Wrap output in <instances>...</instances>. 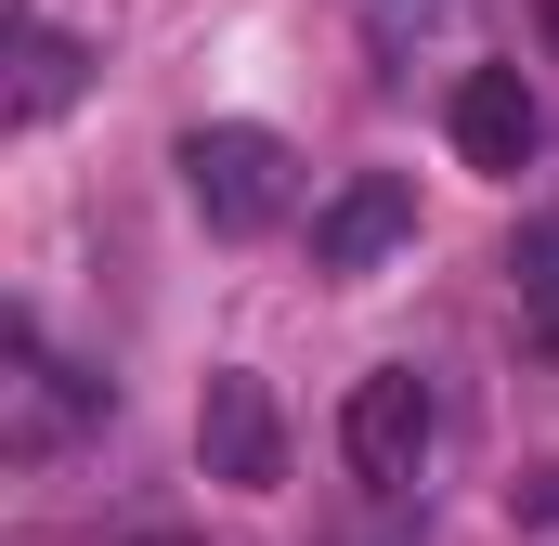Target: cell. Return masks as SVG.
I'll return each mask as SVG.
<instances>
[{"label": "cell", "instance_id": "cell-1", "mask_svg": "<svg viewBox=\"0 0 559 546\" xmlns=\"http://www.w3.org/2000/svg\"><path fill=\"white\" fill-rule=\"evenodd\" d=\"M182 195H195L209 235H274L299 209V156L261 118H209V131H182Z\"/></svg>", "mask_w": 559, "mask_h": 546}, {"label": "cell", "instance_id": "cell-2", "mask_svg": "<svg viewBox=\"0 0 559 546\" xmlns=\"http://www.w3.org/2000/svg\"><path fill=\"white\" fill-rule=\"evenodd\" d=\"M429 442H442V404H429L417 365L352 378V404H338V455H352L365 495H417V482H429Z\"/></svg>", "mask_w": 559, "mask_h": 546}, {"label": "cell", "instance_id": "cell-3", "mask_svg": "<svg viewBox=\"0 0 559 546\" xmlns=\"http://www.w3.org/2000/svg\"><path fill=\"white\" fill-rule=\"evenodd\" d=\"M195 455H209V482H235V495H274V482H286V416H274V391H261L248 365L209 378V404H195Z\"/></svg>", "mask_w": 559, "mask_h": 546}, {"label": "cell", "instance_id": "cell-4", "mask_svg": "<svg viewBox=\"0 0 559 546\" xmlns=\"http://www.w3.org/2000/svg\"><path fill=\"white\" fill-rule=\"evenodd\" d=\"M417 235V182H391V169H352L325 209H312V273H365V261H391Z\"/></svg>", "mask_w": 559, "mask_h": 546}, {"label": "cell", "instance_id": "cell-5", "mask_svg": "<svg viewBox=\"0 0 559 546\" xmlns=\"http://www.w3.org/2000/svg\"><path fill=\"white\" fill-rule=\"evenodd\" d=\"M442 131H455V156H468V169L521 182V169H534V131H547V118H534L521 66H468V79H455V105H442Z\"/></svg>", "mask_w": 559, "mask_h": 546}, {"label": "cell", "instance_id": "cell-6", "mask_svg": "<svg viewBox=\"0 0 559 546\" xmlns=\"http://www.w3.org/2000/svg\"><path fill=\"white\" fill-rule=\"evenodd\" d=\"M79 79H92V52H79L66 26H13V105H0V118H13V131H52V118L79 105Z\"/></svg>", "mask_w": 559, "mask_h": 546}, {"label": "cell", "instance_id": "cell-7", "mask_svg": "<svg viewBox=\"0 0 559 546\" xmlns=\"http://www.w3.org/2000/svg\"><path fill=\"white\" fill-rule=\"evenodd\" d=\"M92 404V378H66L39 352V325H13V455H52V429Z\"/></svg>", "mask_w": 559, "mask_h": 546}, {"label": "cell", "instance_id": "cell-8", "mask_svg": "<svg viewBox=\"0 0 559 546\" xmlns=\"http://www.w3.org/2000/svg\"><path fill=\"white\" fill-rule=\"evenodd\" d=\"M508 521L534 546H559V468H521V482H508Z\"/></svg>", "mask_w": 559, "mask_h": 546}, {"label": "cell", "instance_id": "cell-9", "mask_svg": "<svg viewBox=\"0 0 559 546\" xmlns=\"http://www.w3.org/2000/svg\"><path fill=\"white\" fill-rule=\"evenodd\" d=\"M534 26H547V52H559V0H534Z\"/></svg>", "mask_w": 559, "mask_h": 546}, {"label": "cell", "instance_id": "cell-10", "mask_svg": "<svg viewBox=\"0 0 559 546\" xmlns=\"http://www.w3.org/2000/svg\"><path fill=\"white\" fill-rule=\"evenodd\" d=\"M143 546H195V534H143Z\"/></svg>", "mask_w": 559, "mask_h": 546}]
</instances>
